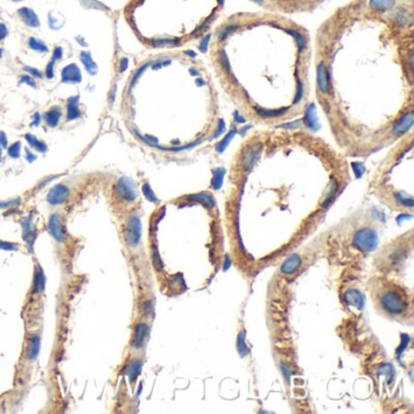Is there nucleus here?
<instances>
[{
	"mask_svg": "<svg viewBox=\"0 0 414 414\" xmlns=\"http://www.w3.org/2000/svg\"><path fill=\"white\" fill-rule=\"evenodd\" d=\"M315 97L331 135L368 156L413 130V7L400 0H351L317 29Z\"/></svg>",
	"mask_w": 414,
	"mask_h": 414,
	"instance_id": "f257e3e1",
	"label": "nucleus"
},
{
	"mask_svg": "<svg viewBox=\"0 0 414 414\" xmlns=\"http://www.w3.org/2000/svg\"><path fill=\"white\" fill-rule=\"evenodd\" d=\"M208 59L219 89L248 122L283 127L308 112L312 40L308 29L287 15L229 16L214 28Z\"/></svg>",
	"mask_w": 414,
	"mask_h": 414,
	"instance_id": "f03ea898",
	"label": "nucleus"
},
{
	"mask_svg": "<svg viewBox=\"0 0 414 414\" xmlns=\"http://www.w3.org/2000/svg\"><path fill=\"white\" fill-rule=\"evenodd\" d=\"M147 64L153 117L164 131L162 152H187L221 135L220 89L207 62L187 50H168Z\"/></svg>",
	"mask_w": 414,
	"mask_h": 414,
	"instance_id": "7ed1b4c3",
	"label": "nucleus"
},
{
	"mask_svg": "<svg viewBox=\"0 0 414 414\" xmlns=\"http://www.w3.org/2000/svg\"><path fill=\"white\" fill-rule=\"evenodd\" d=\"M158 27L147 45L163 50H182L201 42L216 27L225 0H160Z\"/></svg>",
	"mask_w": 414,
	"mask_h": 414,
	"instance_id": "20e7f679",
	"label": "nucleus"
},
{
	"mask_svg": "<svg viewBox=\"0 0 414 414\" xmlns=\"http://www.w3.org/2000/svg\"><path fill=\"white\" fill-rule=\"evenodd\" d=\"M413 130L396 141V145L372 180V191L384 204L401 213H412L413 194L402 180L404 168L412 161Z\"/></svg>",
	"mask_w": 414,
	"mask_h": 414,
	"instance_id": "39448f33",
	"label": "nucleus"
},
{
	"mask_svg": "<svg viewBox=\"0 0 414 414\" xmlns=\"http://www.w3.org/2000/svg\"><path fill=\"white\" fill-rule=\"evenodd\" d=\"M378 303L383 311L391 316H400V315L405 314L407 310V303L404 297L394 289H386L380 293Z\"/></svg>",
	"mask_w": 414,
	"mask_h": 414,
	"instance_id": "423d86ee",
	"label": "nucleus"
},
{
	"mask_svg": "<svg viewBox=\"0 0 414 414\" xmlns=\"http://www.w3.org/2000/svg\"><path fill=\"white\" fill-rule=\"evenodd\" d=\"M360 226L356 229L355 234L352 236V243L357 249L363 253H369L374 250L378 243L377 232L372 229L369 225H363L360 221Z\"/></svg>",
	"mask_w": 414,
	"mask_h": 414,
	"instance_id": "0eeeda50",
	"label": "nucleus"
},
{
	"mask_svg": "<svg viewBox=\"0 0 414 414\" xmlns=\"http://www.w3.org/2000/svg\"><path fill=\"white\" fill-rule=\"evenodd\" d=\"M116 193L125 203H134L138 199L139 193L135 182L130 177L123 176L118 180L116 185Z\"/></svg>",
	"mask_w": 414,
	"mask_h": 414,
	"instance_id": "6e6552de",
	"label": "nucleus"
},
{
	"mask_svg": "<svg viewBox=\"0 0 414 414\" xmlns=\"http://www.w3.org/2000/svg\"><path fill=\"white\" fill-rule=\"evenodd\" d=\"M141 220L138 215H131L129 216L127 225H125V231H124V237L125 242L129 247H138L140 243V240H141Z\"/></svg>",
	"mask_w": 414,
	"mask_h": 414,
	"instance_id": "1a4fd4ad",
	"label": "nucleus"
},
{
	"mask_svg": "<svg viewBox=\"0 0 414 414\" xmlns=\"http://www.w3.org/2000/svg\"><path fill=\"white\" fill-rule=\"evenodd\" d=\"M48 230L49 232H50V235L53 236L54 240H56L59 243H64L66 238H67V232H66L65 225L62 223V219L60 214L55 213L49 218Z\"/></svg>",
	"mask_w": 414,
	"mask_h": 414,
	"instance_id": "9d476101",
	"label": "nucleus"
},
{
	"mask_svg": "<svg viewBox=\"0 0 414 414\" xmlns=\"http://www.w3.org/2000/svg\"><path fill=\"white\" fill-rule=\"evenodd\" d=\"M70 193L71 191L67 186L64 185V183H59V185H55L54 187L50 188L48 197H46V201H48L50 205L64 204L68 199V197H70Z\"/></svg>",
	"mask_w": 414,
	"mask_h": 414,
	"instance_id": "9b49d317",
	"label": "nucleus"
},
{
	"mask_svg": "<svg viewBox=\"0 0 414 414\" xmlns=\"http://www.w3.org/2000/svg\"><path fill=\"white\" fill-rule=\"evenodd\" d=\"M62 83L78 84L82 82V72L76 64H71L62 70Z\"/></svg>",
	"mask_w": 414,
	"mask_h": 414,
	"instance_id": "f8f14e48",
	"label": "nucleus"
},
{
	"mask_svg": "<svg viewBox=\"0 0 414 414\" xmlns=\"http://www.w3.org/2000/svg\"><path fill=\"white\" fill-rule=\"evenodd\" d=\"M149 326L144 322H140L135 326L133 340H131V345H133L134 349H141L144 346V344L146 342L147 335H149Z\"/></svg>",
	"mask_w": 414,
	"mask_h": 414,
	"instance_id": "ddd939ff",
	"label": "nucleus"
},
{
	"mask_svg": "<svg viewBox=\"0 0 414 414\" xmlns=\"http://www.w3.org/2000/svg\"><path fill=\"white\" fill-rule=\"evenodd\" d=\"M45 287V276H44L43 268L39 264L35 265L34 276H33L32 283V294H40Z\"/></svg>",
	"mask_w": 414,
	"mask_h": 414,
	"instance_id": "4468645a",
	"label": "nucleus"
},
{
	"mask_svg": "<svg viewBox=\"0 0 414 414\" xmlns=\"http://www.w3.org/2000/svg\"><path fill=\"white\" fill-rule=\"evenodd\" d=\"M40 351V336L38 334H32L28 340V346L26 351V358L29 362L37 360Z\"/></svg>",
	"mask_w": 414,
	"mask_h": 414,
	"instance_id": "2eb2a0df",
	"label": "nucleus"
},
{
	"mask_svg": "<svg viewBox=\"0 0 414 414\" xmlns=\"http://www.w3.org/2000/svg\"><path fill=\"white\" fill-rule=\"evenodd\" d=\"M301 265V259L298 254L290 255L289 257L283 262L281 266V272L283 275H292L295 271L300 267Z\"/></svg>",
	"mask_w": 414,
	"mask_h": 414,
	"instance_id": "dca6fc26",
	"label": "nucleus"
},
{
	"mask_svg": "<svg viewBox=\"0 0 414 414\" xmlns=\"http://www.w3.org/2000/svg\"><path fill=\"white\" fill-rule=\"evenodd\" d=\"M81 116H82V113H81V109H79V96L78 95L71 96V97L68 98L67 117H66V119L70 122V120H75Z\"/></svg>",
	"mask_w": 414,
	"mask_h": 414,
	"instance_id": "f3484780",
	"label": "nucleus"
},
{
	"mask_svg": "<svg viewBox=\"0 0 414 414\" xmlns=\"http://www.w3.org/2000/svg\"><path fill=\"white\" fill-rule=\"evenodd\" d=\"M61 108H59V107H53L50 111H48L44 114V119H45V123L49 127L55 128L57 127L60 119H61Z\"/></svg>",
	"mask_w": 414,
	"mask_h": 414,
	"instance_id": "a211bd4d",
	"label": "nucleus"
},
{
	"mask_svg": "<svg viewBox=\"0 0 414 414\" xmlns=\"http://www.w3.org/2000/svg\"><path fill=\"white\" fill-rule=\"evenodd\" d=\"M81 61L82 64L84 65L85 70L87 71V73H90V75H96V72H97V65L95 64L94 61H92V57L90 53H87V51H83V53L81 54Z\"/></svg>",
	"mask_w": 414,
	"mask_h": 414,
	"instance_id": "6ab92c4d",
	"label": "nucleus"
},
{
	"mask_svg": "<svg viewBox=\"0 0 414 414\" xmlns=\"http://www.w3.org/2000/svg\"><path fill=\"white\" fill-rule=\"evenodd\" d=\"M141 367H142V362L140 360H135L131 362L130 364L127 367V375L129 377V379H130L131 383H135L136 378L139 377L140 372H141Z\"/></svg>",
	"mask_w": 414,
	"mask_h": 414,
	"instance_id": "aec40b11",
	"label": "nucleus"
},
{
	"mask_svg": "<svg viewBox=\"0 0 414 414\" xmlns=\"http://www.w3.org/2000/svg\"><path fill=\"white\" fill-rule=\"evenodd\" d=\"M24 139H26V141L28 142L29 146H31L32 149H35L42 153L48 151V145H46L44 141H42V140H38L34 135H32V134H26V135H24Z\"/></svg>",
	"mask_w": 414,
	"mask_h": 414,
	"instance_id": "412c9836",
	"label": "nucleus"
},
{
	"mask_svg": "<svg viewBox=\"0 0 414 414\" xmlns=\"http://www.w3.org/2000/svg\"><path fill=\"white\" fill-rule=\"evenodd\" d=\"M20 15L22 16V18H23V21L26 22L28 26L31 27H38L39 26V21H38V17L35 16V13L33 12L32 10L27 9V7H23V9H21L20 11Z\"/></svg>",
	"mask_w": 414,
	"mask_h": 414,
	"instance_id": "4be33fe9",
	"label": "nucleus"
},
{
	"mask_svg": "<svg viewBox=\"0 0 414 414\" xmlns=\"http://www.w3.org/2000/svg\"><path fill=\"white\" fill-rule=\"evenodd\" d=\"M28 45L29 48L33 49L34 51H38V53H48V46L42 40H38L35 38H29Z\"/></svg>",
	"mask_w": 414,
	"mask_h": 414,
	"instance_id": "5701e85b",
	"label": "nucleus"
},
{
	"mask_svg": "<svg viewBox=\"0 0 414 414\" xmlns=\"http://www.w3.org/2000/svg\"><path fill=\"white\" fill-rule=\"evenodd\" d=\"M7 155H9L11 158H13V160H17L21 155V142L16 141L15 144L11 145L9 149H7Z\"/></svg>",
	"mask_w": 414,
	"mask_h": 414,
	"instance_id": "b1692460",
	"label": "nucleus"
},
{
	"mask_svg": "<svg viewBox=\"0 0 414 414\" xmlns=\"http://www.w3.org/2000/svg\"><path fill=\"white\" fill-rule=\"evenodd\" d=\"M18 248H20V247H18L17 243L6 242V241H1V240H0V249H1V250H5V251H17Z\"/></svg>",
	"mask_w": 414,
	"mask_h": 414,
	"instance_id": "393cba45",
	"label": "nucleus"
},
{
	"mask_svg": "<svg viewBox=\"0 0 414 414\" xmlns=\"http://www.w3.org/2000/svg\"><path fill=\"white\" fill-rule=\"evenodd\" d=\"M142 191H144L145 197L151 202H157V198L155 197V193H153L152 190H151L149 183H145L144 187H142Z\"/></svg>",
	"mask_w": 414,
	"mask_h": 414,
	"instance_id": "a878e982",
	"label": "nucleus"
},
{
	"mask_svg": "<svg viewBox=\"0 0 414 414\" xmlns=\"http://www.w3.org/2000/svg\"><path fill=\"white\" fill-rule=\"evenodd\" d=\"M23 71H26L27 73H28L29 76H33L34 78H43V73L40 72L39 70H37V68H33V67H29V66H24L23 67Z\"/></svg>",
	"mask_w": 414,
	"mask_h": 414,
	"instance_id": "bb28decb",
	"label": "nucleus"
},
{
	"mask_svg": "<svg viewBox=\"0 0 414 414\" xmlns=\"http://www.w3.org/2000/svg\"><path fill=\"white\" fill-rule=\"evenodd\" d=\"M21 203V199L20 198H15V199H11V201H0V209H5V208H10V207H15V205H18Z\"/></svg>",
	"mask_w": 414,
	"mask_h": 414,
	"instance_id": "cd10ccee",
	"label": "nucleus"
},
{
	"mask_svg": "<svg viewBox=\"0 0 414 414\" xmlns=\"http://www.w3.org/2000/svg\"><path fill=\"white\" fill-rule=\"evenodd\" d=\"M20 84H27V85H29V86H32L33 89L37 87V84H35L34 79H33L31 76H27V75L20 77Z\"/></svg>",
	"mask_w": 414,
	"mask_h": 414,
	"instance_id": "c85d7f7f",
	"label": "nucleus"
},
{
	"mask_svg": "<svg viewBox=\"0 0 414 414\" xmlns=\"http://www.w3.org/2000/svg\"><path fill=\"white\" fill-rule=\"evenodd\" d=\"M55 60L51 59V61L49 62L48 66H46V70H45V76L48 79H53L54 78V66H55Z\"/></svg>",
	"mask_w": 414,
	"mask_h": 414,
	"instance_id": "c756f323",
	"label": "nucleus"
},
{
	"mask_svg": "<svg viewBox=\"0 0 414 414\" xmlns=\"http://www.w3.org/2000/svg\"><path fill=\"white\" fill-rule=\"evenodd\" d=\"M0 146H1V149L7 147V138L4 131H0Z\"/></svg>",
	"mask_w": 414,
	"mask_h": 414,
	"instance_id": "7c9ffc66",
	"label": "nucleus"
},
{
	"mask_svg": "<svg viewBox=\"0 0 414 414\" xmlns=\"http://www.w3.org/2000/svg\"><path fill=\"white\" fill-rule=\"evenodd\" d=\"M61 57H62V49L60 48V46H57V48H55V50H54L53 59L56 61V60H60Z\"/></svg>",
	"mask_w": 414,
	"mask_h": 414,
	"instance_id": "2f4dec72",
	"label": "nucleus"
},
{
	"mask_svg": "<svg viewBox=\"0 0 414 414\" xmlns=\"http://www.w3.org/2000/svg\"><path fill=\"white\" fill-rule=\"evenodd\" d=\"M128 66H129V60L128 59L120 60V64H119V71H120V72H122V73L124 72V71L128 68Z\"/></svg>",
	"mask_w": 414,
	"mask_h": 414,
	"instance_id": "473e14b6",
	"label": "nucleus"
},
{
	"mask_svg": "<svg viewBox=\"0 0 414 414\" xmlns=\"http://www.w3.org/2000/svg\"><path fill=\"white\" fill-rule=\"evenodd\" d=\"M33 118H34V120H33V123H32V127H38V125L40 124V120H42V117H40V114L38 113H34V116H33Z\"/></svg>",
	"mask_w": 414,
	"mask_h": 414,
	"instance_id": "72a5a7b5",
	"label": "nucleus"
},
{
	"mask_svg": "<svg viewBox=\"0 0 414 414\" xmlns=\"http://www.w3.org/2000/svg\"><path fill=\"white\" fill-rule=\"evenodd\" d=\"M116 89H117V86H116V85H113V87H112L111 92H109V95H108V98H109V105H112V103H113V101H114V95H116Z\"/></svg>",
	"mask_w": 414,
	"mask_h": 414,
	"instance_id": "f704fd0d",
	"label": "nucleus"
},
{
	"mask_svg": "<svg viewBox=\"0 0 414 414\" xmlns=\"http://www.w3.org/2000/svg\"><path fill=\"white\" fill-rule=\"evenodd\" d=\"M7 35V29L6 27L4 26V24H0V40L4 39L5 37Z\"/></svg>",
	"mask_w": 414,
	"mask_h": 414,
	"instance_id": "c9c22d12",
	"label": "nucleus"
},
{
	"mask_svg": "<svg viewBox=\"0 0 414 414\" xmlns=\"http://www.w3.org/2000/svg\"><path fill=\"white\" fill-rule=\"evenodd\" d=\"M26 156H27V161H28L29 163H32V162H34L35 158H37L34 155H33V153L29 152L28 149H26Z\"/></svg>",
	"mask_w": 414,
	"mask_h": 414,
	"instance_id": "e433bc0d",
	"label": "nucleus"
},
{
	"mask_svg": "<svg viewBox=\"0 0 414 414\" xmlns=\"http://www.w3.org/2000/svg\"><path fill=\"white\" fill-rule=\"evenodd\" d=\"M56 177H57V176H51V177H48V179H46V180H44L42 183H39V186H38V188H43V187H44V186H45V185H46V183H48V182H50V181H53L54 179H56Z\"/></svg>",
	"mask_w": 414,
	"mask_h": 414,
	"instance_id": "4c0bfd02",
	"label": "nucleus"
},
{
	"mask_svg": "<svg viewBox=\"0 0 414 414\" xmlns=\"http://www.w3.org/2000/svg\"><path fill=\"white\" fill-rule=\"evenodd\" d=\"M0 162H2V157H1V146H0Z\"/></svg>",
	"mask_w": 414,
	"mask_h": 414,
	"instance_id": "58836bf2",
	"label": "nucleus"
},
{
	"mask_svg": "<svg viewBox=\"0 0 414 414\" xmlns=\"http://www.w3.org/2000/svg\"><path fill=\"white\" fill-rule=\"evenodd\" d=\"M1 56H2V50H1V49H0V57H1Z\"/></svg>",
	"mask_w": 414,
	"mask_h": 414,
	"instance_id": "ea45409f",
	"label": "nucleus"
},
{
	"mask_svg": "<svg viewBox=\"0 0 414 414\" xmlns=\"http://www.w3.org/2000/svg\"><path fill=\"white\" fill-rule=\"evenodd\" d=\"M13 1H18V0H13Z\"/></svg>",
	"mask_w": 414,
	"mask_h": 414,
	"instance_id": "a19ab883",
	"label": "nucleus"
}]
</instances>
